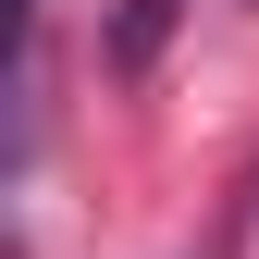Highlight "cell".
I'll return each instance as SVG.
<instances>
[{
	"label": "cell",
	"mask_w": 259,
	"mask_h": 259,
	"mask_svg": "<svg viewBox=\"0 0 259 259\" xmlns=\"http://www.w3.org/2000/svg\"><path fill=\"white\" fill-rule=\"evenodd\" d=\"M173 13H185V0H123V13H111V74H148L160 37H173Z\"/></svg>",
	"instance_id": "6da1fadb"
}]
</instances>
